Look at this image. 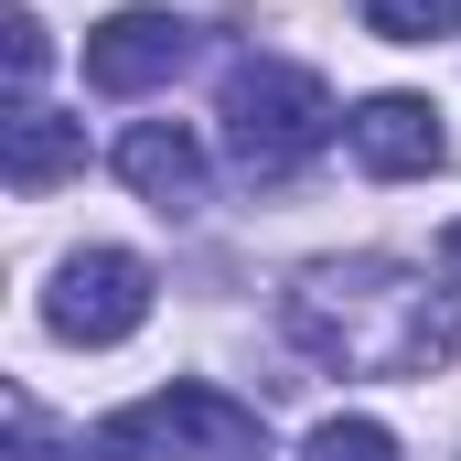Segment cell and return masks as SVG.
Wrapping results in <instances>:
<instances>
[{
	"mask_svg": "<svg viewBox=\"0 0 461 461\" xmlns=\"http://www.w3.org/2000/svg\"><path fill=\"white\" fill-rule=\"evenodd\" d=\"M301 461H397V429L386 419H322L301 440Z\"/></svg>",
	"mask_w": 461,
	"mask_h": 461,
	"instance_id": "9c48e42d",
	"label": "cell"
},
{
	"mask_svg": "<svg viewBox=\"0 0 461 461\" xmlns=\"http://www.w3.org/2000/svg\"><path fill=\"white\" fill-rule=\"evenodd\" d=\"M226 150L258 172V183H279V172H301L322 140H333V97H322V76L312 65H279V54H247V65H226Z\"/></svg>",
	"mask_w": 461,
	"mask_h": 461,
	"instance_id": "3957f363",
	"label": "cell"
},
{
	"mask_svg": "<svg viewBox=\"0 0 461 461\" xmlns=\"http://www.w3.org/2000/svg\"><path fill=\"white\" fill-rule=\"evenodd\" d=\"M0 172H11V194H54L65 172H86V118H54L22 97L0 118Z\"/></svg>",
	"mask_w": 461,
	"mask_h": 461,
	"instance_id": "ba28073f",
	"label": "cell"
},
{
	"mask_svg": "<svg viewBox=\"0 0 461 461\" xmlns=\"http://www.w3.org/2000/svg\"><path fill=\"white\" fill-rule=\"evenodd\" d=\"M451 11H461V0H365V22H375L386 43H440Z\"/></svg>",
	"mask_w": 461,
	"mask_h": 461,
	"instance_id": "30bf717a",
	"label": "cell"
},
{
	"mask_svg": "<svg viewBox=\"0 0 461 461\" xmlns=\"http://www.w3.org/2000/svg\"><path fill=\"white\" fill-rule=\"evenodd\" d=\"M86 461H268V429L258 408H236L226 386H161L140 408H108L86 429Z\"/></svg>",
	"mask_w": 461,
	"mask_h": 461,
	"instance_id": "7a4b0ae2",
	"label": "cell"
},
{
	"mask_svg": "<svg viewBox=\"0 0 461 461\" xmlns=\"http://www.w3.org/2000/svg\"><path fill=\"white\" fill-rule=\"evenodd\" d=\"M0 32H11V86H32V76H43V54H54V43H43V22H32V11H11Z\"/></svg>",
	"mask_w": 461,
	"mask_h": 461,
	"instance_id": "8fae6325",
	"label": "cell"
},
{
	"mask_svg": "<svg viewBox=\"0 0 461 461\" xmlns=\"http://www.w3.org/2000/svg\"><path fill=\"white\" fill-rule=\"evenodd\" d=\"M354 161L375 172V183H419V172H440L451 161V129H440V108L429 97H408V86H386V97H365V108L344 118Z\"/></svg>",
	"mask_w": 461,
	"mask_h": 461,
	"instance_id": "8992f818",
	"label": "cell"
},
{
	"mask_svg": "<svg viewBox=\"0 0 461 461\" xmlns=\"http://www.w3.org/2000/svg\"><path fill=\"white\" fill-rule=\"evenodd\" d=\"M290 344L333 375H440L451 365V312L419 290L397 258H312L279 301Z\"/></svg>",
	"mask_w": 461,
	"mask_h": 461,
	"instance_id": "6da1fadb",
	"label": "cell"
},
{
	"mask_svg": "<svg viewBox=\"0 0 461 461\" xmlns=\"http://www.w3.org/2000/svg\"><path fill=\"white\" fill-rule=\"evenodd\" d=\"M118 183H129L150 215H194V204H204V140L172 129V118H140V129L118 140Z\"/></svg>",
	"mask_w": 461,
	"mask_h": 461,
	"instance_id": "52a82bcc",
	"label": "cell"
},
{
	"mask_svg": "<svg viewBox=\"0 0 461 461\" xmlns=\"http://www.w3.org/2000/svg\"><path fill=\"white\" fill-rule=\"evenodd\" d=\"M183 54H194V22L183 11H108L86 32V86L97 97H150V86L183 76Z\"/></svg>",
	"mask_w": 461,
	"mask_h": 461,
	"instance_id": "5b68a950",
	"label": "cell"
},
{
	"mask_svg": "<svg viewBox=\"0 0 461 461\" xmlns=\"http://www.w3.org/2000/svg\"><path fill=\"white\" fill-rule=\"evenodd\" d=\"M43 322H54L65 344H129V333L150 322V258H129V247H76V258L54 268V290H43Z\"/></svg>",
	"mask_w": 461,
	"mask_h": 461,
	"instance_id": "277c9868",
	"label": "cell"
},
{
	"mask_svg": "<svg viewBox=\"0 0 461 461\" xmlns=\"http://www.w3.org/2000/svg\"><path fill=\"white\" fill-rule=\"evenodd\" d=\"M11 461H65L43 440V408H32V397H11Z\"/></svg>",
	"mask_w": 461,
	"mask_h": 461,
	"instance_id": "7c38bea8",
	"label": "cell"
},
{
	"mask_svg": "<svg viewBox=\"0 0 461 461\" xmlns=\"http://www.w3.org/2000/svg\"><path fill=\"white\" fill-rule=\"evenodd\" d=\"M440 279H451V290H461V215H451V226H440Z\"/></svg>",
	"mask_w": 461,
	"mask_h": 461,
	"instance_id": "4fadbf2b",
	"label": "cell"
}]
</instances>
